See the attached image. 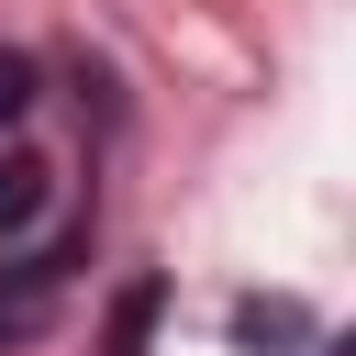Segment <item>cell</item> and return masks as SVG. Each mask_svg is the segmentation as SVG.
Wrapping results in <instances>:
<instances>
[{
	"label": "cell",
	"mask_w": 356,
	"mask_h": 356,
	"mask_svg": "<svg viewBox=\"0 0 356 356\" xmlns=\"http://www.w3.org/2000/svg\"><path fill=\"white\" fill-rule=\"evenodd\" d=\"M89 256V222H67L56 245H33V256H11L0 267V345H33L44 323H56V289H67V267Z\"/></svg>",
	"instance_id": "6da1fadb"
},
{
	"label": "cell",
	"mask_w": 356,
	"mask_h": 356,
	"mask_svg": "<svg viewBox=\"0 0 356 356\" xmlns=\"http://www.w3.org/2000/svg\"><path fill=\"white\" fill-rule=\"evenodd\" d=\"M245 356H267V345H312V312L300 300H234V323H222Z\"/></svg>",
	"instance_id": "7a4b0ae2"
},
{
	"label": "cell",
	"mask_w": 356,
	"mask_h": 356,
	"mask_svg": "<svg viewBox=\"0 0 356 356\" xmlns=\"http://www.w3.org/2000/svg\"><path fill=\"white\" fill-rule=\"evenodd\" d=\"M156 312H167V278H122V300H111V334H100V356H145V345H156Z\"/></svg>",
	"instance_id": "3957f363"
},
{
	"label": "cell",
	"mask_w": 356,
	"mask_h": 356,
	"mask_svg": "<svg viewBox=\"0 0 356 356\" xmlns=\"http://www.w3.org/2000/svg\"><path fill=\"white\" fill-rule=\"evenodd\" d=\"M44 211V156H22V145H0V234H22Z\"/></svg>",
	"instance_id": "277c9868"
},
{
	"label": "cell",
	"mask_w": 356,
	"mask_h": 356,
	"mask_svg": "<svg viewBox=\"0 0 356 356\" xmlns=\"http://www.w3.org/2000/svg\"><path fill=\"white\" fill-rule=\"evenodd\" d=\"M22 111H33V56L0 44V122H22Z\"/></svg>",
	"instance_id": "5b68a950"
},
{
	"label": "cell",
	"mask_w": 356,
	"mask_h": 356,
	"mask_svg": "<svg viewBox=\"0 0 356 356\" xmlns=\"http://www.w3.org/2000/svg\"><path fill=\"white\" fill-rule=\"evenodd\" d=\"M300 356H356V345H345V334H312V345H300Z\"/></svg>",
	"instance_id": "8992f818"
}]
</instances>
